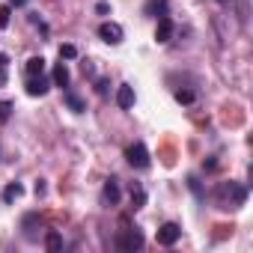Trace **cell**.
<instances>
[{"label":"cell","mask_w":253,"mask_h":253,"mask_svg":"<svg viewBox=\"0 0 253 253\" xmlns=\"http://www.w3.org/2000/svg\"><path fill=\"white\" fill-rule=\"evenodd\" d=\"M214 200H217L220 209H238L247 200V188L238 185V182H220L217 191H214Z\"/></svg>","instance_id":"cell-1"},{"label":"cell","mask_w":253,"mask_h":253,"mask_svg":"<svg viewBox=\"0 0 253 253\" xmlns=\"http://www.w3.org/2000/svg\"><path fill=\"white\" fill-rule=\"evenodd\" d=\"M116 247L125 250V253L140 250V247H143V232H140L137 226H125V229H119V235H116Z\"/></svg>","instance_id":"cell-2"},{"label":"cell","mask_w":253,"mask_h":253,"mask_svg":"<svg viewBox=\"0 0 253 253\" xmlns=\"http://www.w3.org/2000/svg\"><path fill=\"white\" fill-rule=\"evenodd\" d=\"M125 158H128V164L134 170H146L149 167V149L143 143H131L128 149H125Z\"/></svg>","instance_id":"cell-3"},{"label":"cell","mask_w":253,"mask_h":253,"mask_svg":"<svg viewBox=\"0 0 253 253\" xmlns=\"http://www.w3.org/2000/svg\"><path fill=\"white\" fill-rule=\"evenodd\" d=\"M98 36L110 45H119L122 42V27L116 21H104V24H98Z\"/></svg>","instance_id":"cell-4"},{"label":"cell","mask_w":253,"mask_h":253,"mask_svg":"<svg viewBox=\"0 0 253 253\" xmlns=\"http://www.w3.org/2000/svg\"><path fill=\"white\" fill-rule=\"evenodd\" d=\"M179 235H182V226H179V223H164V226L158 229V244L170 247V244L179 241Z\"/></svg>","instance_id":"cell-5"},{"label":"cell","mask_w":253,"mask_h":253,"mask_svg":"<svg viewBox=\"0 0 253 253\" xmlns=\"http://www.w3.org/2000/svg\"><path fill=\"white\" fill-rule=\"evenodd\" d=\"M170 39H173V18H170V15H161V18H158V27H155V42L164 45V42H170Z\"/></svg>","instance_id":"cell-6"},{"label":"cell","mask_w":253,"mask_h":253,"mask_svg":"<svg viewBox=\"0 0 253 253\" xmlns=\"http://www.w3.org/2000/svg\"><path fill=\"white\" fill-rule=\"evenodd\" d=\"M51 89V81L45 78V75H33V78H27V95H45Z\"/></svg>","instance_id":"cell-7"},{"label":"cell","mask_w":253,"mask_h":253,"mask_svg":"<svg viewBox=\"0 0 253 253\" xmlns=\"http://www.w3.org/2000/svg\"><path fill=\"white\" fill-rule=\"evenodd\" d=\"M116 104H119L122 110H131V107H134V86L122 84V86L116 89Z\"/></svg>","instance_id":"cell-8"},{"label":"cell","mask_w":253,"mask_h":253,"mask_svg":"<svg viewBox=\"0 0 253 253\" xmlns=\"http://www.w3.org/2000/svg\"><path fill=\"white\" fill-rule=\"evenodd\" d=\"M101 203H104V206H116V203H119V185H116V179H107V182H104V188H101Z\"/></svg>","instance_id":"cell-9"},{"label":"cell","mask_w":253,"mask_h":253,"mask_svg":"<svg viewBox=\"0 0 253 253\" xmlns=\"http://www.w3.org/2000/svg\"><path fill=\"white\" fill-rule=\"evenodd\" d=\"M167 0H146V6H143V15H149V18H161V15H167Z\"/></svg>","instance_id":"cell-10"},{"label":"cell","mask_w":253,"mask_h":253,"mask_svg":"<svg viewBox=\"0 0 253 253\" xmlns=\"http://www.w3.org/2000/svg\"><path fill=\"white\" fill-rule=\"evenodd\" d=\"M69 78H72V75H69L66 63H57V66H54V75H51V84H54V86H63V89H66V86H69Z\"/></svg>","instance_id":"cell-11"},{"label":"cell","mask_w":253,"mask_h":253,"mask_svg":"<svg viewBox=\"0 0 253 253\" xmlns=\"http://www.w3.org/2000/svg\"><path fill=\"white\" fill-rule=\"evenodd\" d=\"M63 98H66V104H69V110H72V113H84V110H86L84 98H81V95H75L72 89H66V92H63Z\"/></svg>","instance_id":"cell-12"},{"label":"cell","mask_w":253,"mask_h":253,"mask_svg":"<svg viewBox=\"0 0 253 253\" xmlns=\"http://www.w3.org/2000/svg\"><path fill=\"white\" fill-rule=\"evenodd\" d=\"M45 247H48L51 253H60V250H63V235H60L57 229H48V235H45Z\"/></svg>","instance_id":"cell-13"},{"label":"cell","mask_w":253,"mask_h":253,"mask_svg":"<svg viewBox=\"0 0 253 253\" xmlns=\"http://www.w3.org/2000/svg\"><path fill=\"white\" fill-rule=\"evenodd\" d=\"M33 75H45V57H30L27 60V78Z\"/></svg>","instance_id":"cell-14"},{"label":"cell","mask_w":253,"mask_h":253,"mask_svg":"<svg viewBox=\"0 0 253 253\" xmlns=\"http://www.w3.org/2000/svg\"><path fill=\"white\" fill-rule=\"evenodd\" d=\"M21 194H24V188H21L18 182H9V185L3 188V203H15Z\"/></svg>","instance_id":"cell-15"},{"label":"cell","mask_w":253,"mask_h":253,"mask_svg":"<svg viewBox=\"0 0 253 253\" xmlns=\"http://www.w3.org/2000/svg\"><path fill=\"white\" fill-rule=\"evenodd\" d=\"M143 203H146V191L140 185H131V206L134 209H143Z\"/></svg>","instance_id":"cell-16"},{"label":"cell","mask_w":253,"mask_h":253,"mask_svg":"<svg viewBox=\"0 0 253 253\" xmlns=\"http://www.w3.org/2000/svg\"><path fill=\"white\" fill-rule=\"evenodd\" d=\"M194 98H197V95H194L191 89H176V101H179V104H194Z\"/></svg>","instance_id":"cell-17"},{"label":"cell","mask_w":253,"mask_h":253,"mask_svg":"<svg viewBox=\"0 0 253 253\" xmlns=\"http://www.w3.org/2000/svg\"><path fill=\"white\" fill-rule=\"evenodd\" d=\"M9 116H12V101H0V125L9 122Z\"/></svg>","instance_id":"cell-18"},{"label":"cell","mask_w":253,"mask_h":253,"mask_svg":"<svg viewBox=\"0 0 253 253\" xmlns=\"http://www.w3.org/2000/svg\"><path fill=\"white\" fill-rule=\"evenodd\" d=\"M75 57H78L75 45H60V60H75Z\"/></svg>","instance_id":"cell-19"},{"label":"cell","mask_w":253,"mask_h":253,"mask_svg":"<svg viewBox=\"0 0 253 253\" xmlns=\"http://www.w3.org/2000/svg\"><path fill=\"white\" fill-rule=\"evenodd\" d=\"M9 15H12V6H9V3H6V6H0V30L9 27Z\"/></svg>","instance_id":"cell-20"},{"label":"cell","mask_w":253,"mask_h":253,"mask_svg":"<svg viewBox=\"0 0 253 253\" xmlns=\"http://www.w3.org/2000/svg\"><path fill=\"white\" fill-rule=\"evenodd\" d=\"M6 66H9V57H6V54H0V86L6 84Z\"/></svg>","instance_id":"cell-21"},{"label":"cell","mask_w":253,"mask_h":253,"mask_svg":"<svg viewBox=\"0 0 253 253\" xmlns=\"http://www.w3.org/2000/svg\"><path fill=\"white\" fill-rule=\"evenodd\" d=\"M188 185H191V191H194V194H197V197L203 200V188H200V182H197V176H191V179H188Z\"/></svg>","instance_id":"cell-22"},{"label":"cell","mask_w":253,"mask_h":253,"mask_svg":"<svg viewBox=\"0 0 253 253\" xmlns=\"http://www.w3.org/2000/svg\"><path fill=\"white\" fill-rule=\"evenodd\" d=\"M107 86H110L107 81H98V84H95V92H98V95H107Z\"/></svg>","instance_id":"cell-23"},{"label":"cell","mask_w":253,"mask_h":253,"mask_svg":"<svg viewBox=\"0 0 253 253\" xmlns=\"http://www.w3.org/2000/svg\"><path fill=\"white\" fill-rule=\"evenodd\" d=\"M27 0H9V6H24Z\"/></svg>","instance_id":"cell-24"},{"label":"cell","mask_w":253,"mask_h":253,"mask_svg":"<svg viewBox=\"0 0 253 253\" xmlns=\"http://www.w3.org/2000/svg\"><path fill=\"white\" fill-rule=\"evenodd\" d=\"M217 3H229V0H217Z\"/></svg>","instance_id":"cell-25"}]
</instances>
